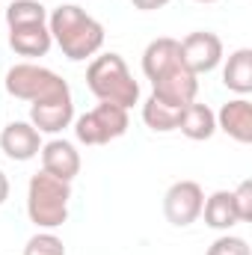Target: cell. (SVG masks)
I'll return each mask as SVG.
<instances>
[{
    "mask_svg": "<svg viewBox=\"0 0 252 255\" xmlns=\"http://www.w3.org/2000/svg\"><path fill=\"white\" fill-rule=\"evenodd\" d=\"M51 39L60 45L71 63H80L86 57H95L104 48V27L92 15H86L77 3H63L48 15Z\"/></svg>",
    "mask_w": 252,
    "mask_h": 255,
    "instance_id": "1",
    "label": "cell"
},
{
    "mask_svg": "<svg viewBox=\"0 0 252 255\" xmlns=\"http://www.w3.org/2000/svg\"><path fill=\"white\" fill-rule=\"evenodd\" d=\"M86 86L89 92L104 101V104H116V107H125L130 110L136 101H139V83L133 80L127 63L119 54H101L95 57L89 68H86Z\"/></svg>",
    "mask_w": 252,
    "mask_h": 255,
    "instance_id": "2",
    "label": "cell"
},
{
    "mask_svg": "<svg viewBox=\"0 0 252 255\" xmlns=\"http://www.w3.org/2000/svg\"><path fill=\"white\" fill-rule=\"evenodd\" d=\"M68 199L71 184L48 175L45 169L36 172L27 184V217L36 229L54 232L68 220Z\"/></svg>",
    "mask_w": 252,
    "mask_h": 255,
    "instance_id": "3",
    "label": "cell"
},
{
    "mask_svg": "<svg viewBox=\"0 0 252 255\" xmlns=\"http://www.w3.org/2000/svg\"><path fill=\"white\" fill-rule=\"evenodd\" d=\"M127 128H130V119H127L125 107L98 101L95 110H89V113L74 119V136L83 145H107V142L125 136Z\"/></svg>",
    "mask_w": 252,
    "mask_h": 255,
    "instance_id": "4",
    "label": "cell"
},
{
    "mask_svg": "<svg viewBox=\"0 0 252 255\" xmlns=\"http://www.w3.org/2000/svg\"><path fill=\"white\" fill-rule=\"evenodd\" d=\"M63 89H68V83L57 71H51L45 65L18 63L6 71V92L12 98H18V101H30L33 104V101H42V98L57 95Z\"/></svg>",
    "mask_w": 252,
    "mask_h": 255,
    "instance_id": "5",
    "label": "cell"
},
{
    "mask_svg": "<svg viewBox=\"0 0 252 255\" xmlns=\"http://www.w3.org/2000/svg\"><path fill=\"white\" fill-rule=\"evenodd\" d=\"M178 51H181V63L187 65L196 77L214 71L223 63V39L211 30H196V33L184 36L178 42Z\"/></svg>",
    "mask_w": 252,
    "mask_h": 255,
    "instance_id": "6",
    "label": "cell"
},
{
    "mask_svg": "<svg viewBox=\"0 0 252 255\" xmlns=\"http://www.w3.org/2000/svg\"><path fill=\"white\" fill-rule=\"evenodd\" d=\"M74 122V98L71 89H63L57 95H48L42 101L30 104V125L39 133H60Z\"/></svg>",
    "mask_w": 252,
    "mask_h": 255,
    "instance_id": "7",
    "label": "cell"
},
{
    "mask_svg": "<svg viewBox=\"0 0 252 255\" xmlns=\"http://www.w3.org/2000/svg\"><path fill=\"white\" fill-rule=\"evenodd\" d=\"M202 205H205V193L196 181H175L163 196V214L178 229H184L202 217Z\"/></svg>",
    "mask_w": 252,
    "mask_h": 255,
    "instance_id": "8",
    "label": "cell"
},
{
    "mask_svg": "<svg viewBox=\"0 0 252 255\" xmlns=\"http://www.w3.org/2000/svg\"><path fill=\"white\" fill-rule=\"evenodd\" d=\"M151 86H154L151 95H157L160 101H166L172 107H187V104L196 101V95H199V77L184 63L172 65L169 71H163L160 77H154Z\"/></svg>",
    "mask_w": 252,
    "mask_h": 255,
    "instance_id": "9",
    "label": "cell"
},
{
    "mask_svg": "<svg viewBox=\"0 0 252 255\" xmlns=\"http://www.w3.org/2000/svg\"><path fill=\"white\" fill-rule=\"evenodd\" d=\"M0 151L18 163L33 160L42 151V136L30 122H9L0 130Z\"/></svg>",
    "mask_w": 252,
    "mask_h": 255,
    "instance_id": "10",
    "label": "cell"
},
{
    "mask_svg": "<svg viewBox=\"0 0 252 255\" xmlns=\"http://www.w3.org/2000/svg\"><path fill=\"white\" fill-rule=\"evenodd\" d=\"M39 154H42V169L48 175H54L60 181H68V184L77 178V172H80V151L74 148V142L57 136V139L45 142Z\"/></svg>",
    "mask_w": 252,
    "mask_h": 255,
    "instance_id": "11",
    "label": "cell"
},
{
    "mask_svg": "<svg viewBox=\"0 0 252 255\" xmlns=\"http://www.w3.org/2000/svg\"><path fill=\"white\" fill-rule=\"evenodd\" d=\"M217 130L229 133L235 142L250 145L252 142V104L247 98H235L220 107L217 113Z\"/></svg>",
    "mask_w": 252,
    "mask_h": 255,
    "instance_id": "12",
    "label": "cell"
},
{
    "mask_svg": "<svg viewBox=\"0 0 252 255\" xmlns=\"http://www.w3.org/2000/svg\"><path fill=\"white\" fill-rule=\"evenodd\" d=\"M54 39H51V30L48 24H27V27H12L9 30V48L18 54V57H45L51 51Z\"/></svg>",
    "mask_w": 252,
    "mask_h": 255,
    "instance_id": "13",
    "label": "cell"
},
{
    "mask_svg": "<svg viewBox=\"0 0 252 255\" xmlns=\"http://www.w3.org/2000/svg\"><path fill=\"white\" fill-rule=\"evenodd\" d=\"M178 63H181V51H178V39H172V36H160V39L148 42L142 51V74L148 80L160 77L163 71H169Z\"/></svg>",
    "mask_w": 252,
    "mask_h": 255,
    "instance_id": "14",
    "label": "cell"
},
{
    "mask_svg": "<svg viewBox=\"0 0 252 255\" xmlns=\"http://www.w3.org/2000/svg\"><path fill=\"white\" fill-rule=\"evenodd\" d=\"M178 130L187 136V139H196V142H205L217 133V113L208 107V104H187L181 110V119H178Z\"/></svg>",
    "mask_w": 252,
    "mask_h": 255,
    "instance_id": "15",
    "label": "cell"
},
{
    "mask_svg": "<svg viewBox=\"0 0 252 255\" xmlns=\"http://www.w3.org/2000/svg\"><path fill=\"white\" fill-rule=\"evenodd\" d=\"M223 83L229 92H238L241 98H247L252 92V51L250 48H238L229 63L223 68Z\"/></svg>",
    "mask_w": 252,
    "mask_h": 255,
    "instance_id": "16",
    "label": "cell"
},
{
    "mask_svg": "<svg viewBox=\"0 0 252 255\" xmlns=\"http://www.w3.org/2000/svg\"><path fill=\"white\" fill-rule=\"evenodd\" d=\"M202 214H205V226H211L217 232H229L232 226H238V211H235V202H232L229 190L211 193L202 205Z\"/></svg>",
    "mask_w": 252,
    "mask_h": 255,
    "instance_id": "17",
    "label": "cell"
},
{
    "mask_svg": "<svg viewBox=\"0 0 252 255\" xmlns=\"http://www.w3.org/2000/svg\"><path fill=\"white\" fill-rule=\"evenodd\" d=\"M181 110L184 107H172V104L160 101L157 95H148L145 104H142V122L157 133H169V130H178Z\"/></svg>",
    "mask_w": 252,
    "mask_h": 255,
    "instance_id": "18",
    "label": "cell"
},
{
    "mask_svg": "<svg viewBox=\"0 0 252 255\" xmlns=\"http://www.w3.org/2000/svg\"><path fill=\"white\" fill-rule=\"evenodd\" d=\"M6 24L12 27H27V24H48V9L39 0H12L6 6Z\"/></svg>",
    "mask_w": 252,
    "mask_h": 255,
    "instance_id": "19",
    "label": "cell"
},
{
    "mask_svg": "<svg viewBox=\"0 0 252 255\" xmlns=\"http://www.w3.org/2000/svg\"><path fill=\"white\" fill-rule=\"evenodd\" d=\"M24 255H65V247H63V241H60L57 235L39 232V235H33V238L27 241Z\"/></svg>",
    "mask_w": 252,
    "mask_h": 255,
    "instance_id": "20",
    "label": "cell"
},
{
    "mask_svg": "<svg viewBox=\"0 0 252 255\" xmlns=\"http://www.w3.org/2000/svg\"><path fill=\"white\" fill-rule=\"evenodd\" d=\"M208 255H252L250 244L244 238H235V235H223L217 238L211 247H208Z\"/></svg>",
    "mask_w": 252,
    "mask_h": 255,
    "instance_id": "21",
    "label": "cell"
},
{
    "mask_svg": "<svg viewBox=\"0 0 252 255\" xmlns=\"http://www.w3.org/2000/svg\"><path fill=\"white\" fill-rule=\"evenodd\" d=\"M232 202L238 211V223H250L252 220V181H241L238 190H232Z\"/></svg>",
    "mask_w": 252,
    "mask_h": 255,
    "instance_id": "22",
    "label": "cell"
},
{
    "mask_svg": "<svg viewBox=\"0 0 252 255\" xmlns=\"http://www.w3.org/2000/svg\"><path fill=\"white\" fill-rule=\"evenodd\" d=\"M130 3H133V9H139V12H154V9L169 6L172 0H130Z\"/></svg>",
    "mask_w": 252,
    "mask_h": 255,
    "instance_id": "23",
    "label": "cell"
},
{
    "mask_svg": "<svg viewBox=\"0 0 252 255\" xmlns=\"http://www.w3.org/2000/svg\"><path fill=\"white\" fill-rule=\"evenodd\" d=\"M9 199V178H6V172L0 169V205Z\"/></svg>",
    "mask_w": 252,
    "mask_h": 255,
    "instance_id": "24",
    "label": "cell"
},
{
    "mask_svg": "<svg viewBox=\"0 0 252 255\" xmlns=\"http://www.w3.org/2000/svg\"><path fill=\"white\" fill-rule=\"evenodd\" d=\"M196 3H217V0H196Z\"/></svg>",
    "mask_w": 252,
    "mask_h": 255,
    "instance_id": "25",
    "label": "cell"
}]
</instances>
